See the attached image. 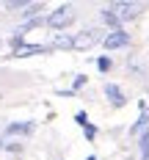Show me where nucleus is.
Returning <instances> with one entry per match:
<instances>
[{
    "mask_svg": "<svg viewBox=\"0 0 149 160\" xmlns=\"http://www.w3.org/2000/svg\"><path fill=\"white\" fill-rule=\"evenodd\" d=\"M75 19V11H72V6H61V8H55L52 14L44 19V25H50L52 31H64L66 25Z\"/></svg>",
    "mask_w": 149,
    "mask_h": 160,
    "instance_id": "1",
    "label": "nucleus"
},
{
    "mask_svg": "<svg viewBox=\"0 0 149 160\" xmlns=\"http://www.w3.org/2000/svg\"><path fill=\"white\" fill-rule=\"evenodd\" d=\"M102 42V31H83V33H77L75 39H72V47L75 50H88V47H94V44H99Z\"/></svg>",
    "mask_w": 149,
    "mask_h": 160,
    "instance_id": "2",
    "label": "nucleus"
},
{
    "mask_svg": "<svg viewBox=\"0 0 149 160\" xmlns=\"http://www.w3.org/2000/svg\"><path fill=\"white\" fill-rule=\"evenodd\" d=\"M108 8L113 11V17L119 19V25H122V22H127V19H135L141 6H138V3H113V6H108Z\"/></svg>",
    "mask_w": 149,
    "mask_h": 160,
    "instance_id": "3",
    "label": "nucleus"
},
{
    "mask_svg": "<svg viewBox=\"0 0 149 160\" xmlns=\"http://www.w3.org/2000/svg\"><path fill=\"white\" fill-rule=\"evenodd\" d=\"M102 44H105V50L127 47V44H130V33H124L122 28H119V31H111L108 36H102Z\"/></svg>",
    "mask_w": 149,
    "mask_h": 160,
    "instance_id": "4",
    "label": "nucleus"
},
{
    "mask_svg": "<svg viewBox=\"0 0 149 160\" xmlns=\"http://www.w3.org/2000/svg\"><path fill=\"white\" fill-rule=\"evenodd\" d=\"M50 50V44H17L14 58H31V55H44Z\"/></svg>",
    "mask_w": 149,
    "mask_h": 160,
    "instance_id": "5",
    "label": "nucleus"
},
{
    "mask_svg": "<svg viewBox=\"0 0 149 160\" xmlns=\"http://www.w3.org/2000/svg\"><path fill=\"white\" fill-rule=\"evenodd\" d=\"M105 97H108V102H111L113 108H124V105H127V97H124V91H122L116 83H105Z\"/></svg>",
    "mask_w": 149,
    "mask_h": 160,
    "instance_id": "6",
    "label": "nucleus"
},
{
    "mask_svg": "<svg viewBox=\"0 0 149 160\" xmlns=\"http://www.w3.org/2000/svg\"><path fill=\"white\" fill-rule=\"evenodd\" d=\"M147 127H149V108L141 102V116H138V122L130 127V135H135V132H144Z\"/></svg>",
    "mask_w": 149,
    "mask_h": 160,
    "instance_id": "7",
    "label": "nucleus"
},
{
    "mask_svg": "<svg viewBox=\"0 0 149 160\" xmlns=\"http://www.w3.org/2000/svg\"><path fill=\"white\" fill-rule=\"evenodd\" d=\"M33 132V124L31 122H19V124H8L6 135H31Z\"/></svg>",
    "mask_w": 149,
    "mask_h": 160,
    "instance_id": "8",
    "label": "nucleus"
},
{
    "mask_svg": "<svg viewBox=\"0 0 149 160\" xmlns=\"http://www.w3.org/2000/svg\"><path fill=\"white\" fill-rule=\"evenodd\" d=\"M69 50L72 47V39H69V36H61V33H58V36H55V39H52V44H50V50Z\"/></svg>",
    "mask_w": 149,
    "mask_h": 160,
    "instance_id": "9",
    "label": "nucleus"
},
{
    "mask_svg": "<svg viewBox=\"0 0 149 160\" xmlns=\"http://www.w3.org/2000/svg\"><path fill=\"white\" fill-rule=\"evenodd\" d=\"M138 144H141V158L138 160H149V130L141 132V141H138Z\"/></svg>",
    "mask_w": 149,
    "mask_h": 160,
    "instance_id": "10",
    "label": "nucleus"
},
{
    "mask_svg": "<svg viewBox=\"0 0 149 160\" xmlns=\"http://www.w3.org/2000/svg\"><path fill=\"white\" fill-rule=\"evenodd\" d=\"M22 8H25V11H22V17L33 19V17H39V11H42V3H25Z\"/></svg>",
    "mask_w": 149,
    "mask_h": 160,
    "instance_id": "11",
    "label": "nucleus"
},
{
    "mask_svg": "<svg viewBox=\"0 0 149 160\" xmlns=\"http://www.w3.org/2000/svg\"><path fill=\"white\" fill-rule=\"evenodd\" d=\"M102 19H105L108 25H113L116 31H119V19L113 17V11H111V8H102Z\"/></svg>",
    "mask_w": 149,
    "mask_h": 160,
    "instance_id": "12",
    "label": "nucleus"
},
{
    "mask_svg": "<svg viewBox=\"0 0 149 160\" xmlns=\"http://www.w3.org/2000/svg\"><path fill=\"white\" fill-rule=\"evenodd\" d=\"M111 66H113V61H111L108 55H102V58H97V69H99V72H108Z\"/></svg>",
    "mask_w": 149,
    "mask_h": 160,
    "instance_id": "13",
    "label": "nucleus"
},
{
    "mask_svg": "<svg viewBox=\"0 0 149 160\" xmlns=\"http://www.w3.org/2000/svg\"><path fill=\"white\" fill-rule=\"evenodd\" d=\"M83 135H86V141H94V138H97V127H94V124L88 122V124L83 127Z\"/></svg>",
    "mask_w": 149,
    "mask_h": 160,
    "instance_id": "14",
    "label": "nucleus"
},
{
    "mask_svg": "<svg viewBox=\"0 0 149 160\" xmlns=\"http://www.w3.org/2000/svg\"><path fill=\"white\" fill-rule=\"evenodd\" d=\"M75 122H77V124H80V127H86V124H88V113H86V111H80V113H75Z\"/></svg>",
    "mask_w": 149,
    "mask_h": 160,
    "instance_id": "15",
    "label": "nucleus"
},
{
    "mask_svg": "<svg viewBox=\"0 0 149 160\" xmlns=\"http://www.w3.org/2000/svg\"><path fill=\"white\" fill-rule=\"evenodd\" d=\"M86 80H88L86 75H77V78H75V88H72V94H75V91H80L83 86H86Z\"/></svg>",
    "mask_w": 149,
    "mask_h": 160,
    "instance_id": "16",
    "label": "nucleus"
},
{
    "mask_svg": "<svg viewBox=\"0 0 149 160\" xmlns=\"http://www.w3.org/2000/svg\"><path fill=\"white\" fill-rule=\"evenodd\" d=\"M86 160H97V158H94V155H88V158H86Z\"/></svg>",
    "mask_w": 149,
    "mask_h": 160,
    "instance_id": "17",
    "label": "nucleus"
}]
</instances>
